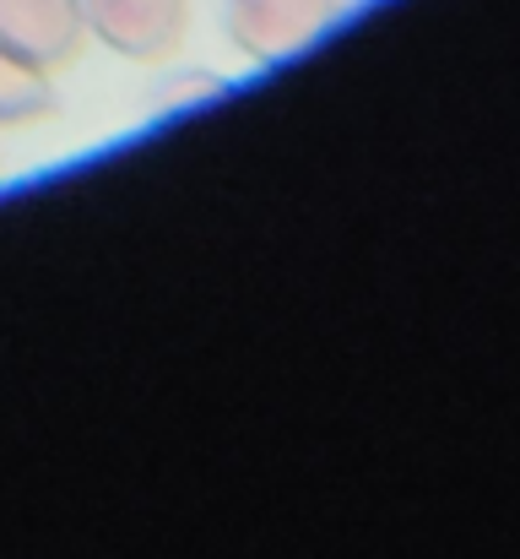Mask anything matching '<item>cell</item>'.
<instances>
[{"instance_id":"obj_1","label":"cell","mask_w":520,"mask_h":559,"mask_svg":"<svg viewBox=\"0 0 520 559\" xmlns=\"http://www.w3.org/2000/svg\"><path fill=\"white\" fill-rule=\"evenodd\" d=\"M331 16L337 0H222V33L255 66L299 55L331 27Z\"/></svg>"},{"instance_id":"obj_2","label":"cell","mask_w":520,"mask_h":559,"mask_svg":"<svg viewBox=\"0 0 520 559\" xmlns=\"http://www.w3.org/2000/svg\"><path fill=\"white\" fill-rule=\"evenodd\" d=\"M82 22L125 60H164L184 38L190 0H82Z\"/></svg>"},{"instance_id":"obj_3","label":"cell","mask_w":520,"mask_h":559,"mask_svg":"<svg viewBox=\"0 0 520 559\" xmlns=\"http://www.w3.org/2000/svg\"><path fill=\"white\" fill-rule=\"evenodd\" d=\"M82 38V0H0V49L38 71H60L65 60H76Z\"/></svg>"},{"instance_id":"obj_4","label":"cell","mask_w":520,"mask_h":559,"mask_svg":"<svg viewBox=\"0 0 520 559\" xmlns=\"http://www.w3.org/2000/svg\"><path fill=\"white\" fill-rule=\"evenodd\" d=\"M55 115V87L49 71L16 60L11 49H0V126H33Z\"/></svg>"},{"instance_id":"obj_5","label":"cell","mask_w":520,"mask_h":559,"mask_svg":"<svg viewBox=\"0 0 520 559\" xmlns=\"http://www.w3.org/2000/svg\"><path fill=\"white\" fill-rule=\"evenodd\" d=\"M217 93H222V82H217L211 71L190 66V71L158 76L153 93H147V104H153V115H169V109H184V104H195V98H217Z\"/></svg>"}]
</instances>
